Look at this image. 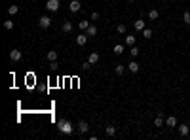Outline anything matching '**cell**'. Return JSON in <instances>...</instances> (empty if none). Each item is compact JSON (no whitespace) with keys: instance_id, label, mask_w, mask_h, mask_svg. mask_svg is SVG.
I'll use <instances>...</instances> for the list:
<instances>
[{"instance_id":"1","label":"cell","mask_w":190,"mask_h":140,"mask_svg":"<svg viewBox=\"0 0 190 140\" xmlns=\"http://www.w3.org/2000/svg\"><path fill=\"white\" fill-rule=\"evenodd\" d=\"M57 129L63 132V135H72V132H74L72 123L67 121V119H59V121H57Z\"/></svg>"},{"instance_id":"5","label":"cell","mask_w":190,"mask_h":140,"mask_svg":"<svg viewBox=\"0 0 190 140\" xmlns=\"http://www.w3.org/2000/svg\"><path fill=\"white\" fill-rule=\"evenodd\" d=\"M10 59H12L13 62H19L21 59H23V53H21L19 49H12V51H10Z\"/></svg>"},{"instance_id":"25","label":"cell","mask_w":190,"mask_h":140,"mask_svg":"<svg viewBox=\"0 0 190 140\" xmlns=\"http://www.w3.org/2000/svg\"><path fill=\"white\" fill-rule=\"evenodd\" d=\"M129 55H131V59H135L137 55H139V47H135V46H131V49H129Z\"/></svg>"},{"instance_id":"19","label":"cell","mask_w":190,"mask_h":140,"mask_svg":"<svg viewBox=\"0 0 190 140\" xmlns=\"http://www.w3.org/2000/svg\"><path fill=\"white\" fill-rule=\"evenodd\" d=\"M57 57H59V55H57V51H55V49H52V51H48V61H50V62H53V61H57Z\"/></svg>"},{"instance_id":"29","label":"cell","mask_w":190,"mask_h":140,"mask_svg":"<svg viewBox=\"0 0 190 140\" xmlns=\"http://www.w3.org/2000/svg\"><path fill=\"white\" fill-rule=\"evenodd\" d=\"M91 66H93V65H91L89 61H86V62H84V65H82V70H89Z\"/></svg>"},{"instance_id":"31","label":"cell","mask_w":190,"mask_h":140,"mask_svg":"<svg viewBox=\"0 0 190 140\" xmlns=\"http://www.w3.org/2000/svg\"><path fill=\"white\" fill-rule=\"evenodd\" d=\"M99 13H97V11H93V13H91V21H99Z\"/></svg>"},{"instance_id":"13","label":"cell","mask_w":190,"mask_h":140,"mask_svg":"<svg viewBox=\"0 0 190 140\" xmlns=\"http://www.w3.org/2000/svg\"><path fill=\"white\" fill-rule=\"evenodd\" d=\"M88 61L91 62V65H97V62H99V53H97V51H93V53H89V57H88Z\"/></svg>"},{"instance_id":"17","label":"cell","mask_w":190,"mask_h":140,"mask_svg":"<svg viewBox=\"0 0 190 140\" xmlns=\"http://www.w3.org/2000/svg\"><path fill=\"white\" fill-rule=\"evenodd\" d=\"M158 17H160V11L158 10H148V19L150 21H156Z\"/></svg>"},{"instance_id":"20","label":"cell","mask_w":190,"mask_h":140,"mask_svg":"<svg viewBox=\"0 0 190 140\" xmlns=\"http://www.w3.org/2000/svg\"><path fill=\"white\" fill-rule=\"evenodd\" d=\"M88 36L91 38V36H97V27L95 25H89L88 27Z\"/></svg>"},{"instance_id":"33","label":"cell","mask_w":190,"mask_h":140,"mask_svg":"<svg viewBox=\"0 0 190 140\" xmlns=\"http://www.w3.org/2000/svg\"><path fill=\"white\" fill-rule=\"evenodd\" d=\"M188 125H190V119H188Z\"/></svg>"},{"instance_id":"7","label":"cell","mask_w":190,"mask_h":140,"mask_svg":"<svg viewBox=\"0 0 190 140\" xmlns=\"http://www.w3.org/2000/svg\"><path fill=\"white\" fill-rule=\"evenodd\" d=\"M139 68H141V65H139L135 59H131V62L128 65V70H129L131 74H137V72H139Z\"/></svg>"},{"instance_id":"8","label":"cell","mask_w":190,"mask_h":140,"mask_svg":"<svg viewBox=\"0 0 190 140\" xmlns=\"http://www.w3.org/2000/svg\"><path fill=\"white\" fill-rule=\"evenodd\" d=\"M179 135H181V136H188V135H190V125H188V123L179 125Z\"/></svg>"},{"instance_id":"3","label":"cell","mask_w":190,"mask_h":140,"mask_svg":"<svg viewBox=\"0 0 190 140\" xmlns=\"http://www.w3.org/2000/svg\"><path fill=\"white\" fill-rule=\"evenodd\" d=\"M46 8H48V11H57L61 8V2H59V0H48Z\"/></svg>"},{"instance_id":"2","label":"cell","mask_w":190,"mask_h":140,"mask_svg":"<svg viewBox=\"0 0 190 140\" xmlns=\"http://www.w3.org/2000/svg\"><path fill=\"white\" fill-rule=\"evenodd\" d=\"M38 27H40V29H50V27H52V17L50 15H42L38 19Z\"/></svg>"},{"instance_id":"4","label":"cell","mask_w":190,"mask_h":140,"mask_svg":"<svg viewBox=\"0 0 190 140\" xmlns=\"http://www.w3.org/2000/svg\"><path fill=\"white\" fill-rule=\"evenodd\" d=\"M68 10L70 13H78L82 10V4H80V0H70V4H68Z\"/></svg>"},{"instance_id":"9","label":"cell","mask_w":190,"mask_h":140,"mask_svg":"<svg viewBox=\"0 0 190 140\" xmlns=\"http://www.w3.org/2000/svg\"><path fill=\"white\" fill-rule=\"evenodd\" d=\"M133 29H135L137 32H143L145 29H146V25H145V21L143 19H137L135 23H133Z\"/></svg>"},{"instance_id":"11","label":"cell","mask_w":190,"mask_h":140,"mask_svg":"<svg viewBox=\"0 0 190 140\" xmlns=\"http://www.w3.org/2000/svg\"><path fill=\"white\" fill-rule=\"evenodd\" d=\"M61 30H63V32H72V23H70V21H63Z\"/></svg>"},{"instance_id":"26","label":"cell","mask_w":190,"mask_h":140,"mask_svg":"<svg viewBox=\"0 0 190 140\" xmlns=\"http://www.w3.org/2000/svg\"><path fill=\"white\" fill-rule=\"evenodd\" d=\"M17 11H19V6H13V4H12L10 8H8V13H10V15H15Z\"/></svg>"},{"instance_id":"12","label":"cell","mask_w":190,"mask_h":140,"mask_svg":"<svg viewBox=\"0 0 190 140\" xmlns=\"http://www.w3.org/2000/svg\"><path fill=\"white\" fill-rule=\"evenodd\" d=\"M154 127H164V114H160L156 116V119H154Z\"/></svg>"},{"instance_id":"10","label":"cell","mask_w":190,"mask_h":140,"mask_svg":"<svg viewBox=\"0 0 190 140\" xmlns=\"http://www.w3.org/2000/svg\"><path fill=\"white\" fill-rule=\"evenodd\" d=\"M88 32L86 34H78V36H76V44H78V46H86L88 44Z\"/></svg>"},{"instance_id":"27","label":"cell","mask_w":190,"mask_h":140,"mask_svg":"<svg viewBox=\"0 0 190 140\" xmlns=\"http://www.w3.org/2000/svg\"><path fill=\"white\" fill-rule=\"evenodd\" d=\"M143 36H145L146 40L152 38V29H145V30H143Z\"/></svg>"},{"instance_id":"22","label":"cell","mask_w":190,"mask_h":140,"mask_svg":"<svg viewBox=\"0 0 190 140\" xmlns=\"http://www.w3.org/2000/svg\"><path fill=\"white\" fill-rule=\"evenodd\" d=\"M112 51H114L116 55H122V53H124V46H122V44H116V46H114V49H112Z\"/></svg>"},{"instance_id":"21","label":"cell","mask_w":190,"mask_h":140,"mask_svg":"<svg viewBox=\"0 0 190 140\" xmlns=\"http://www.w3.org/2000/svg\"><path fill=\"white\" fill-rule=\"evenodd\" d=\"M125 30H128V27H125L124 23H120V25L116 27V32H118V34H125Z\"/></svg>"},{"instance_id":"15","label":"cell","mask_w":190,"mask_h":140,"mask_svg":"<svg viewBox=\"0 0 190 140\" xmlns=\"http://www.w3.org/2000/svg\"><path fill=\"white\" fill-rule=\"evenodd\" d=\"M105 132H107V136H114L116 135V127L114 125H107V127H105Z\"/></svg>"},{"instance_id":"30","label":"cell","mask_w":190,"mask_h":140,"mask_svg":"<svg viewBox=\"0 0 190 140\" xmlns=\"http://www.w3.org/2000/svg\"><path fill=\"white\" fill-rule=\"evenodd\" d=\"M50 70H52V72H55V70H57V61L50 62Z\"/></svg>"},{"instance_id":"14","label":"cell","mask_w":190,"mask_h":140,"mask_svg":"<svg viewBox=\"0 0 190 140\" xmlns=\"http://www.w3.org/2000/svg\"><path fill=\"white\" fill-rule=\"evenodd\" d=\"M165 125H167V127H177V117H175V116H169V117L165 119Z\"/></svg>"},{"instance_id":"6","label":"cell","mask_w":190,"mask_h":140,"mask_svg":"<svg viewBox=\"0 0 190 140\" xmlns=\"http://www.w3.org/2000/svg\"><path fill=\"white\" fill-rule=\"evenodd\" d=\"M76 129H78V132H80V135H86V132L89 131V125H88V121H78Z\"/></svg>"},{"instance_id":"24","label":"cell","mask_w":190,"mask_h":140,"mask_svg":"<svg viewBox=\"0 0 190 140\" xmlns=\"http://www.w3.org/2000/svg\"><path fill=\"white\" fill-rule=\"evenodd\" d=\"M78 27H80V29H82V30H88V27H89V21H88V19H84V21H80V23H78Z\"/></svg>"},{"instance_id":"32","label":"cell","mask_w":190,"mask_h":140,"mask_svg":"<svg viewBox=\"0 0 190 140\" xmlns=\"http://www.w3.org/2000/svg\"><path fill=\"white\" fill-rule=\"evenodd\" d=\"M129 2H135V0H129Z\"/></svg>"},{"instance_id":"28","label":"cell","mask_w":190,"mask_h":140,"mask_svg":"<svg viewBox=\"0 0 190 140\" xmlns=\"http://www.w3.org/2000/svg\"><path fill=\"white\" fill-rule=\"evenodd\" d=\"M182 21H185L186 25H190V11H185V13H182Z\"/></svg>"},{"instance_id":"18","label":"cell","mask_w":190,"mask_h":140,"mask_svg":"<svg viewBox=\"0 0 190 140\" xmlns=\"http://www.w3.org/2000/svg\"><path fill=\"white\" fill-rule=\"evenodd\" d=\"M135 40H137V36H133V34H129V36H125V46H135Z\"/></svg>"},{"instance_id":"16","label":"cell","mask_w":190,"mask_h":140,"mask_svg":"<svg viewBox=\"0 0 190 140\" xmlns=\"http://www.w3.org/2000/svg\"><path fill=\"white\" fill-rule=\"evenodd\" d=\"M125 68H128V65H120V62H118V65H116V68H114V72H116L118 76H122V74L125 72Z\"/></svg>"},{"instance_id":"23","label":"cell","mask_w":190,"mask_h":140,"mask_svg":"<svg viewBox=\"0 0 190 140\" xmlns=\"http://www.w3.org/2000/svg\"><path fill=\"white\" fill-rule=\"evenodd\" d=\"M13 27H15V23H13L12 19H10V21H4V29H6V30H12Z\"/></svg>"}]
</instances>
